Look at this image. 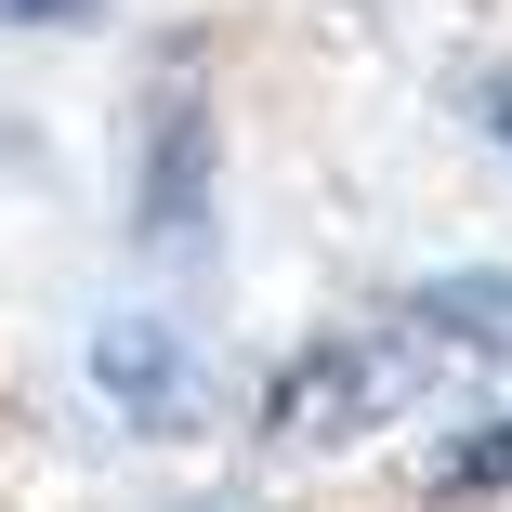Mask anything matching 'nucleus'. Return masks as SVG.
<instances>
[{
	"label": "nucleus",
	"instance_id": "obj_6",
	"mask_svg": "<svg viewBox=\"0 0 512 512\" xmlns=\"http://www.w3.org/2000/svg\"><path fill=\"white\" fill-rule=\"evenodd\" d=\"M0 27H106V0H0Z\"/></svg>",
	"mask_w": 512,
	"mask_h": 512
},
{
	"label": "nucleus",
	"instance_id": "obj_7",
	"mask_svg": "<svg viewBox=\"0 0 512 512\" xmlns=\"http://www.w3.org/2000/svg\"><path fill=\"white\" fill-rule=\"evenodd\" d=\"M473 119H486V145L512 158V66H486V79H473Z\"/></svg>",
	"mask_w": 512,
	"mask_h": 512
},
{
	"label": "nucleus",
	"instance_id": "obj_3",
	"mask_svg": "<svg viewBox=\"0 0 512 512\" xmlns=\"http://www.w3.org/2000/svg\"><path fill=\"white\" fill-rule=\"evenodd\" d=\"M92 381H106V407H119L132 434L197 421V342L171 316H106V329H92Z\"/></svg>",
	"mask_w": 512,
	"mask_h": 512
},
{
	"label": "nucleus",
	"instance_id": "obj_4",
	"mask_svg": "<svg viewBox=\"0 0 512 512\" xmlns=\"http://www.w3.org/2000/svg\"><path fill=\"white\" fill-rule=\"evenodd\" d=\"M407 329H421L434 355H486V368H512V276L499 263H460V276H421L394 302Z\"/></svg>",
	"mask_w": 512,
	"mask_h": 512
},
{
	"label": "nucleus",
	"instance_id": "obj_5",
	"mask_svg": "<svg viewBox=\"0 0 512 512\" xmlns=\"http://www.w3.org/2000/svg\"><path fill=\"white\" fill-rule=\"evenodd\" d=\"M434 499H512V421H473V434L434 460Z\"/></svg>",
	"mask_w": 512,
	"mask_h": 512
},
{
	"label": "nucleus",
	"instance_id": "obj_1",
	"mask_svg": "<svg viewBox=\"0 0 512 512\" xmlns=\"http://www.w3.org/2000/svg\"><path fill=\"white\" fill-rule=\"evenodd\" d=\"M132 250H145L158 276H211V250H224V132H211V92H197V79H158V92H145Z\"/></svg>",
	"mask_w": 512,
	"mask_h": 512
},
{
	"label": "nucleus",
	"instance_id": "obj_2",
	"mask_svg": "<svg viewBox=\"0 0 512 512\" xmlns=\"http://www.w3.org/2000/svg\"><path fill=\"white\" fill-rule=\"evenodd\" d=\"M421 355H434V342L407 329V316H394V329H316L289 368H263V434H276V447H342V434H368L381 407L407 394Z\"/></svg>",
	"mask_w": 512,
	"mask_h": 512
}]
</instances>
